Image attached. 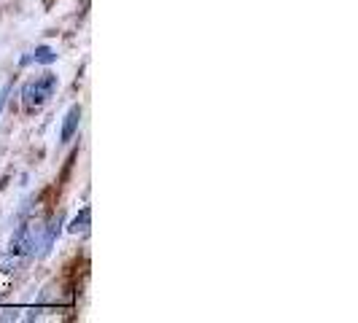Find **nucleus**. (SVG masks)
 <instances>
[{"label":"nucleus","mask_w":358,"mask_h":323,"mask_svg":"<svg viewBox=\"0 0 358 323\" xmlns=\"http://www.w3.org/2000/svg\"><path fill=\"white\" fill-rule=\"evenodd\" d=\"M54 89H57V76H54V73H43V76H38V78L24 84V89H22V103H24L27 110H38V108L52 97Z\"/></svg>","instance_id":"nucleus-1"},{"label":"nucleus","mask_w":358,"mask_h":323,"mask_svg":"<svg viewBox=\"0 0 358 323\" xmlns=\"http://www.w3.org/2000/svg\"><path fill=\"white\" fill-rule=\"evenodd\" d=\"M57 57L59 54L54 52L52 46H46V43H41V46H36L33 52H27L22 59H19V65L24 68V65H52V62H57Z\"/></svg>","instance_id":"nucleus-2"},{"label":"nucleus","mask_w":358,"mask_h":323,"mask_svg":"<svg viewBox=\"0 0 358 323\" xmlns=\"http://www.w3.org/2000/svg\"><path fill=\"white\" fill-rule=\"evenodd\" d=\"M78 124H81V106H73L65 113V122H62V129H59V141L62 143H71L73 135L78 132Z\"/></svg>","instance_id":"nucleus-3"},{"label":"nucleus","mask_w":358,"mask_h":323,"mask_svg":"<svg viewBox=\"0 0 358 323\" xmlns=\"http://www.w3.org/2000/svg\"><path fill=\"white\" fill-rule=\"evenodd\" d=\"M59 232H62V215H54L52 221L46 224V232H43V253L52 251L54 240L59 237Z\"/></svg>","instance_id":"nucleus-4"},{"label":"nucleus","mask_w":358,"mask_h":323,"mask_svg":"<svg viewBox=\"0 0 358 323\" xmlns=\"http://www.w3.org/2000/svg\"><path fill=\"white\" fill-rule=\"evenodd\" d=\"M90 224H92V210L90 208H81V213L71 221V232L73 234H90Z\"/></svg>","instance_id":"nucleus-5"},{"label":"nucleus","mask_w":358,"mask_h":323,"mask_svg":"<svg viewBox=\"0 0 358 323\" xmlns=\"http://www.w3.org/2000/svg\"><path fill=\"white\" fill-rule=\"evenodd\" d=\"M11 89H14V81L8 78L3 87H0V113H3V108H6V103H8V97H11Z\"/></svg>","instance_id":"nucleus-6"}]
</instances>
